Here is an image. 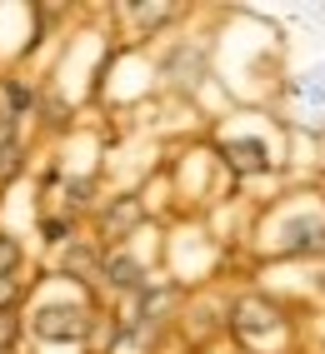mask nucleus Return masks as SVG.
<instances>
[{"label":"nucleus","instance_id":"nucleus-9","mask_svg":"<svg viewBox=\"0 0 325 354\" xmlns=\"http://www.w3.org/2000/svg\"><path fill=\"white\" fill-rule=\"evenodd\" d=\"M65 270H96V254H90V250H65Z\"/></svg>","mask_w":325,"mask_h":354},{"label":"nucleus","instance_id":"nucleus-8","mask_svg":"<svg viewBox=\"0 0 325 354\" xmlns=\"http://www.w3.org/2000/svg\"><path fill=\"white\" fill-rule=\"evenodd\" d=\"M125 15L130 20H146V26H160V20H170V6H130Z\"/></svg>","mask_w":325,"mask_h":354},{"label":"nucleus","instance_id":"nucleus-2","mask_svg":"<svg viewBox=\"0 0 325 354\" xmlns=\"http://www.w3.org/2000/svg\"><path fill=\"white\" fill-rule=\"evenodd\" d=\"M275 324H281L275 319V304H265V299H240L236 304V329L240 335H265Z\"/></svg>","mask_w":325,"mask_h":354},{"label":"nucleus","instance_id":"nucleus-5","mask_svg":"<svg viewBox=\"0 0 325 354\" xmlns=\"http://www.w3.org/2000/svg\"><path fill=\"white\" fill-rule=\"evenodd\" d=\"M225 155H230V165H236V170H245V175H255V170H265V165H270L261 140H230Z\"/></svg>","mask_w":325,"mask_h":354},{"label":"nucleus","instance_id":"nucleus-4","mask_svg":"<svg viewBox=\"0 0 325 354\" xmlns=\"http://www.w3.org/2000/svg\"><path fill=\"white\" fill-rule=\"evenodd\" d=\"M135 225H141V200L135 195H121L105 209V234H130Z\"/></svg>","mask_w":325,"mask_h":354},{"label":"nucleus","instance_id":"nucleus-1","mask_svg":"<svg viewBox=\"0 0 325 354\" xmlns=\"http://www.w3.org/2000/svg\"><path fill=\"white\" fill-rule=\"evenodd\" d=\"M30 329L40 339H51V344H71V339H85L90 315L80 310V304H45V310L30 319Z\"/></svg>","mask_w":325,"mask_h":354},{"label":"nucleus","instance_id":"nucleus-7","mask_svg":"<svg viewBox=\"0 0 325 354\" xmlns=\"http://www.w3.org/2000/svg\"><path fill=\"white\" fill-rule=\"evenodd\" d=\"M20 259H26V250H20V240H15V234H0V274H6V279H15Z\"/></svg>","mask_w":325,"mask_h":354},{"label":"nucleus","instance_id":"nucleus-3","mask_svg":"<svg viewBox=\"0 0 325 354\" xmlns=\"http://www.w3.org/2000/svg\"><path fill=\"white\" fill-rule=\"evenodd\" d=\"M100 274L110 290H141V259H130V254H110L100 265Z\"/></svg>","mask_w":325,"mask_h":354},{"label":"nucleus","instance_id":"nucleus-10","mask_svg":"<svg viewBox=\"0 0 325 354\" xmlns=\"http://www.w3.org/2000/svg\"><path fill=\"white\" fill-rule=\"evenodd\" d=\"M15 299H20V285L0 274V315H10V304H15Z\"/></svg>","mask_w":325,"mask_h":354},{"label":"nucleus","instance_id":"nucleus-6","mask_svg":"<svg viewBox=\"0 0 325 354\" xmlns=\"http://www.w3.org/2000/svg\"><path fill=\"white\" fill-rule=\"evenodd\" d=\"M20 165H26V155H20V140H15V135H10V140H0V185L15 180V175H20Z\"/></svg>","mask_w":325,"mask_h":354},{"label":"nucleus","instance_id":"nucleus-11","mask_svg":"<svg viewBox=\"0 0 325 354\" xmlns=\"http://www.w3.org/2000/svg\"><path fill=\"white\" fill-rule=\"evenodd\" d=\"M15 335H20L15 315H0V349H6V344H15Z\"/></svg>","mask_w":325,"mask_h":354}]
</instances>
